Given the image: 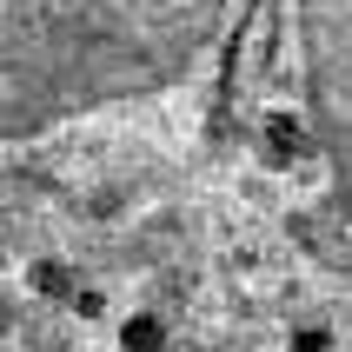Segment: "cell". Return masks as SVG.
<instances>
[{
  "mask_svg": "<svg viewBox=\"0 0 352 352\" xmlns=\"http://www.w3.org/2000/svg\"><path fill=\"white\" fill-rule=\"evenodd\" d=\"M293 352H333V339H326V333H299Z\"/></svg>",
  "mask_w": 352,
  "mask_h": 352,
  "instance_id": "7",
  "label": "cell"
},
{
  "mask_svg": "<svg viewBox=\"0 0 352 352\" xmlns=\"http://www.w3.org/2000/svg\"><path fill=\"white\" fill-rule=\"evenodd\" d=\"M120 352H166V339H173V326H166V313L160 306H133V313L113 326Z\"/></svg>",
  "mask_w": 352,
  "mask_h": 352,
  "instance_id": "3",
  "label": "cell"
},
{
  "mask_svg": "<svg viewBox=\"0 0 352 352\" xmlns=\"http://www.w3.org/2000/svg\"><path fill=\"white\" fill-rule=\"evenodd\" d=\"M306 126L333 173V199L352 219V0H293Z\"/></svg>",
  "mask_w": 352,
  "mask_h": 352,
  "instance_id": "2",
  "label": "cell"
},
{
  "mask_svg": "<svg viewBox=\"0 0 352 352\" xmlns=\"http://www.w3.org/2000/svg\"><path fill=\"white\" fill-rule=\"evenodd\" d=\"M67 313H74V319H107V293H94V286H74Z\"/></svg>",
  "mask_w": 352,
  "mask_h": 352,
  "instance_id": "6",
  "label": "cell"
},
{
  "mask_svg": "<svg viewBox=\"0 0 352 352\" xmlns=\"http://www.w3.org/2000/svg\"><path fill=\"white\" fill-rule=\"evenodd\" d=\"M306 133L313 126H299V113H273L266 120V133H259V146H266V166H299V153H306Z\"/></svg>",
  "mask_w": 352,
  "mask_h": 352,
  "instance_id": "4",
  "label": "cell"
},
{
  "mask_svg": "<svg viewBox=\"0 0 352 352\" xmlns=\"http://www.w3.org/2000/svg\"><path fill=\"white\" fill-rule=\"evenodd\" d=\"M233 0H0V140H34L186 87Z\"/></svg>",
  "mask_w": 352,
  "mask_h": 352,
  "instance_id": "1",
  "label": "cell"
},
{
  "mask_svg": "<svg viewBox=\"0 0 352 352\" xmlns=\"http://www.w3.org/2000/svg\"><path fill=\"white\" fill-rule=\"evenodd\" d=\"M27 286L47 299H74V273L60 266V259H40V266H27Z\"/></svg>",
  "mask_w": 352,
  "mask_h": 352,
  "instance_id": "5",
  "label": "cell"
}]
</instances>
